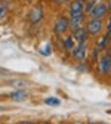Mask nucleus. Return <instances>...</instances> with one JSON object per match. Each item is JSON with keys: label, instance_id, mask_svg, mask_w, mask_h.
<instances>
[{"label": "nucleus", "instance_id": "f257e3e1", "mask_svg": "<svg viewBox=\"0 0 111 124\" xmlns=\"http://www.w3.org/2000/svg\"><path fill=\"white\" fill-rule=\"evenodd\" d=\"M107 12H108V6L104 5V3H98V5H93V8L90 9V16L101 19L107 15Z\"/></svg>", "mask_w": 111, "mask_h": 124}, {"label": "nucleus", "instance_id": "f03ea898", "mask_svg": "<svg viewBox=\"0 0 111 124\" xmlns=\"http://www.w3.org/2000/svg\"><path fill=\"white\" fill-rule=\"evenodd\" d=\"M101 28H102V22H101V19H96V18H92L86 25V30L89 34H98Z\"/></svg>", "mask_w": 111, "mask_h": 124}, {"label": "nucleus", "instance_id": "7ed1b4c3", "mask_svg": "<svg viewBox=\"0 0 111 124\" xmlns=\"http://www.w3.org/2000/svg\"><path fill=\"white\" fill-rule=\"evenodd\" d=\"M110 70H111V56L104 55L99 61V71H101V74H107Z\"/></svg>", "mask_w": 111, "mask_h": 124}, {"label": "nucleus", "instance_id": "20e7f679", "mask_svg": "<svg viewBox=\"0 0 111 124\" xmlns=\"http://www.w3.org/2000/svg\"><path fill=\"white\" fill-rule=\"evenodd\" d=\"M68 25H70V21L68 18H59L55 24V31L58 34H62V33H65V31L68 30Z\"/></svg>", "mask_w": 111, "mask_h": 124}, {"label": "nucleus", "instance_id": "39448f33", "mask_svg": "<svg viewBox=\"0 0 111 124\" xmlns=\"http://www.w3.org/2000/svg\"><path fill=\"white\" fill-rule=\"evenodd\" d=\"M83 24V12H76V13H71V27L73 30L76 28H80Z\"/></svg>", "mask_w": 111, "mask_h": 124}, {"label": "nucleus", "instance_id": "423d86ee", "mask_svg": "<svg viewBox=\"0 0 111 124\" xmlns=\"http://www.w3.org/2000/svg\"><path fill=\"white\" fill-rule=\"evenodd\" d=\"M78 43H85L87 40V30L80 27V28H76L74 30V36H73Z\"/></svg>", "mask_w": 111, "mask_h": 124}, {"label": "nucleus", "instance_id": "0eeeda50", "mask_svg": "<svg viewBox=\"0 0 111 124\" xmlns=\"http://www.w3.org/2000/svg\"><path fill=\"white\" fill-rule=\"evenodd\" d=\"M73 56L78 61H83L85 56H86V47H85V43H80L77 47L73 49Z\"/></svg>", "mask_w": 111, "mask_h": 124}, {"label": "nucleus", "instance_id": "6e6552de", "mask_svg": "<svg viewBox=\"0 0 111 124\" xmlns=\"http://www.w3.org/2000/svg\"><path fill=\"white\" fill-rule=\"evenodd\" d=\"M86 8V2L85 0H74L70 6V12L71 13H76V12H83Z\"/></svg>", "mask_w": 111, "mask_h": 124}, {"label": "nucleus", "instance_id": "1a4fd4ad", "mask_svg": "<svg viewBox=\"0 0 111 124\" xmlns=\"http://www.w3.org/2000/svg\"><path fill=\"white\" fill-rule=\"evenodd\" d=\"M43 16V10H42V6H36L33 8V10L30 12V19L31 22H39Z\"/></svg>", "mask_w": 111, "mask_h": 124}, {"label": "nucleus", "instance_id": "9d476101", "mask_svg": "<svg viewBox=\"0 0 111 124\" xmlns=\"http://www.w3.org/2000/svg\"><path fill=\"white\" fill-rule=\"evenodd\" d=\"M25 93L24 92H15V93H12V95H10V98L13 99V101H24L25 99Z\"/></svg>", "mask_w": 111, "mask_h": 124}, {"label": "nucleus", "instance_id": "9b49d317", "mask_svg": "<svg viewBox=\"0 0 111 124\" xmlns=\"http://www.w3.org/2000/svg\"><path fill=\"white\" fill-rule=\"evenodd\" d=\"M64 44H65L67 50H73L74 49V37H67L65 41H64Z\"/></svg>", "mask_w": 111, "mask_h": 124}, {"label": "nucleus", "instance_id": "f8f14e48", "mask_svg": "<svg viewBox=\"0 0 111 124\" xmlns=\"http://www.w3.org/2000/svg\"><path fill=\"white\" fill-rule=\"evenodd\" d=\"M44 103H46V105H51V106H58L61 102H59V99H56V98H47V99H44Z\"/></svg>", "mask_w": 111, "mask_h": 124}, {"label": "nucleus", "instance_id": "ddd939ff", "mask_svg": "<svg viewBox=\"0 0 111 124\" xmlns=\"http://www.w3.org/2000/svg\"><path fill=\"white\" fill-rule=\"evenodd\" d=\"M110 34H111V33H110ZM110 34H108V36H104V37L98 41V46H99V47H105V44L108 43V39H110Z\"/></svg>", "mask_w": 111, "mask_h": 124}, {"label": "nucleus", "instance_id": "4468645a", "mask_svg": "<svg viewBox=\"0 0 111 124\" xmlns=\"http://www.w3.org/2000/svg\"><path fill=\"white\" fill-rule=\"evenodd\" d=\"M6 10H8L6 5H5V3H0V19H2V18H5V15H6Z\"/></svg>", "mask_w": 111, "mask_h": 124}, {"label": "nucleus", "instance_id": "2eb2a0df", "mask_svg": "<svg viewBox=\"0 0 111 124\" xmlns=\"http://www.w3.org/2000/svg\"><path fill=\"white\" fill-rule=\"evenodd\" d=\"M42 53L43 55H51V44H46L44 47L42 49Z\"/></svg>", "mask_w": 111, "mask_h": 124}, {"label": "nucleus", "instance_id": "dca6fc26", "mask_svg": "<svg viewBox=\"0 0 111 124\" xmlns=\"http://www.w3.org/2000/svg\"><path fill=\"white\" fill-rule=\"evenodd\" d=\"M108 31L111 33V18H110V22H108Z\"/></svg>", "mask_w": 111, "mask_h": 124}, {"label": "nucleus", "instance_id": "f3484780", "mask_svg": "<svg viewBox=\"0 0 111 124\" xmlns=\"http://www.w3.org/2000/svg\"><path fill=\"white\" fill-rule=\"evenodd\" d=\"M22 124H33V123H28V121H24Z\"/></svg>", "mask_w": 111, "mask_h": 124}, {"label": "nucleus", "instance_id": "a211bd4d", "mask_svg": "<svg viewBox=\"0 0 111 124\" xmlns=\"http://www.w3.org/2000/svg\"><path fill=\"white\" fill-rule=\"evenodd\" d=\"M55 2H59L61 3V2H65V0H55Z\"/></svg>", "mask_w": 111, "mask_h": 124}, {"label": "nucleus", "instance_id": "6ab92c4d", "mask_svg": "<svg viewBox=\"0 0 111 124\" xmlns=\"http://www.w3.org/2000/svg\"><path fill=\"white\" fill-rule=\"evenodd\" d=\"M74 124H83V123H80V121H76V123H74Z\"/></svg>", "mask_w": 111, "mask_h": 124}, {"label": "nucleus", "instance_id": "aec40b11", "mask_svg": "<svg viewBox=\"0 0 111 124\" xmlns=\"http://www.w3.org/2000/svg\"><path fill=\"white\" fill-rule=\"evenodd\" d=\"M90 2H98V0H90Z\"/></svg>", "mask_w": 111, "mask_h": 124}, {"label": "nucleus", "instance_id": "412c9836", "mask_svg": "<svg viewBox=\"0 0 111 124\" xmlns=\"http://www.w3.org/2000/svg\"><path fill=\"white\" fill-rule=\"evenodd\" d=\"M2 109H3V106H0V111H2Z\"/></svg>", "mask_w": 111, "mask_h": 124}, {"label": "nucleus", "instance_id": "4be33fe9", "mask_svg": "<svg viewBox=\"0 0 111 124\" xmlns=\"http://www.w3.org/2000/svg\"><path fill=\"white\" fill-rule=\"evenodd\" d=\"M110 52H111V46H110Z\"/></svg>", "mask_w": 111, "mask_h": 124}, {"label": "nucleus", "instance_id": "5701e85b", "mask_svg": "<svg viewBox=\"0 0 111 124\" xmlns=\"http://www.w3.org/2000/svg\"><path fill=\"white\" fill-rule=\"evenodd\" d=\"M43 124H46V123H43Z\"/></svg>", "mask_w": 111, "mask_h": 124}, {"label": "nucleus", "instance_id": "b1692460", "mask_svg": "<svg viewBox=\"0 0 111 124\" xmlns=\"http://www.w3.org/2000/svg\"><path fill=\"white\" fill-rule=\"evenodd\" d=\"M110 71H111V70H110Z\"/></svg>", "mask_w": 111, "mask_h": 124}]
</instances>
